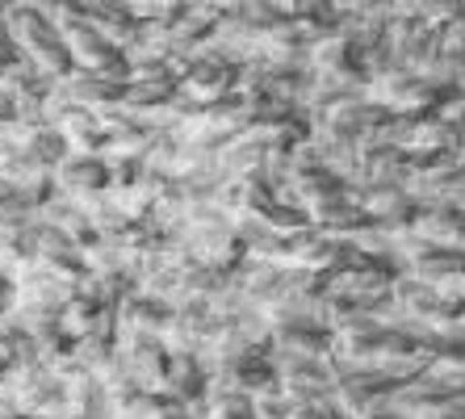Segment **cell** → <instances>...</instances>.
Returning a JSON list of instances; mask_svg holds the SVG:
<instances>
[{
  "mask_svg": "<svg viewBox=\"0 0 465 419\" xmlns=\"http://www.w3.org/2000/svg\"><path fill=\"white\" fill-rule=\"evenodd\" d=\"M9 25V38L17 46V55H25L30 64H38L46 75L64 80V75L76 72V59H72V46H67L64 30L54 17H46L43 9H34L30 0H17L5 17Z\"/></svg>",
  "mask_w": 465,
  "mask_h": 419,
  "instance_id": "obj_1",
  "label": "cell"
},
{
  "mask_svg": "<svg viewBox=\"0 0 465 419\" xmlns=\"http://www.w3.org/2000/svg\"><path fill=\"white\" fill-rule=\"evenodd\" d=\"M0 398H9L13 407L34 411V415H43V419H59V415L72 411L64 369L51 365V361H43V356L22 361V365L13 369L9 382L0 386Z\"/></svg>",
  "mask_w": 465,
  "mask_h": 419,
  "instance_id": "obj_2",
  "label": "cell"
},
{
  "mask_svg": "<svg viewBox=\"0 0 465 419\" xmlns=\"http://www.w3.org/2000/svg\"><path fill=\"white\" fill-rule=\"evenodd\" d=\"M67 38V46H72V59H76L80 72H101V75H118V80H126L130 75V59L126 51H122L114 38H105V34L97 30V25L84 17H72V22L59 25Z\"/></svg>",
  "mask_w": 465,
  "mask_h": 419,
  "instance_id": "obj_3",
  "label": "cell"
},
{
  "mask_svg": "<svg viewBox=\"0 0 465 419\" xmlns=\"http://www.w3.org/2000/svg\"><path fill=\"white\" fill-rule=\"evenodd\" d=\"M122 365L126 374L139 382L143 390H155L163 394V382H168V369H173V344H168V335L160 332H122Z\"/></svg>",
  "mask_w": 465,
  "mask_h": 419,
  "instance_id": "obj_4",
  "label": "cell"
},
{
  "mask_svg": "<svg viewBox=\"0 0 465 419\" xmlns=\"http://www.w3.org/2000/svg\"><path fill=\"white\" fill-rule=\"evenodd\" d=\"M214 377H218V365L210 353H176L173 369H168V382H163V394L173 403H184V407H210Z\"/></svg>",
  "mask_w": 465,
  "mask_h": 419,
  "instance_id": "obj_5",
  "label": "cell"
},
{
  "mask_svg": "<svg viewBox=\"0 0 465 419\" xmlns=\"http://www.w3.org/2000/svg\"><path fill=\"white\" fill-rule=\"evenodd\" d=\"M54 185H59V194L76 197V202H93V197H101L114 185V168L97 151H72L54 168Z\"/></svg>",
  "mask_w": 465,
  "mask_h": 419,
  "instance_id": "obj_6",
  "label": "cell"
},
{
  "mask_svg": "<svg viewBox=\"0 0 465 419\" xmlns=\"http://www.w3.org/2000/svg\"><path fill=\"white\" fill-rule=\"evenodd\" d=\"M76 294H80V277H67V273L51 269L43 260H34L30 269L17 273V302H34V306H54V311H64Z\"/></svg>",
  "mask_w": 465,
  "mask_h": 419,
  "instance_id": "obj_7",
  "label": "cell"
},
{
  "mask_svg": "<svg viewBox=\"0 0 465 419\" xmlns=\"http://www.w3.org/2000/svg\"><path fill=\"white\" fill-rule=\"evenodd\" d=\"M67 377V403H72V415L80 419H114V394H109V382L93 369H80L76 361L64 365Z\"/></svg>",
  "mask_w": 465,
  "mask_h": 419,
  "instance_id": "obj_8",
  "label": "cell"
},
{
  "mask_svg": "<svg viewBox=\"0 0 465 419\" xmlns=\"http://www.w3.org/2000/svg\"><path fill=\"white\" fill-rule=\"evenodd\" d=\"M64 85V93L72 97V105L80 109H97V114H105V109H118L122 97H126V80H118V75H101V72H72L59 80Z\"/></svg>",
  "mask_w": 465,
  "mask_h": 419,
  "instance_id": "obj_9",
  "label": "cell"
},
{
  "mask_svg": "<svg viewBox=\"0 0 465 419\" xmlns=\"http://www.w3.org/2000/svg\"><path fill=\"white\" fill-rule=\"evenodd\" d=\"M173 314H176V302L163 298L155 290H134L126 302L118 306V319H122V332H168L173 327Z\"/></svg>",
  "mask_w": 465,
  "mask_h": 419,
  "instance_id": "obj_10",
  "label": "cell"
},
{
  "mask_svg": "<svg viewBox=\"0 0 465 419\" xmlns=\"http://www.w3.org/2000/svg\"><path fill=\"white\" fill-rule=\"evenodd\" d=\"M38 260L67 273V277H88V247L80 239H72L67 231H59V226L43 223V218H38Z\"/></svg>",
  "mask_w": 465,
  "mask_h": 419,
  "instance_id": "obj_11",
  "label": "cell"
},
{
  "mask_svg": "<svg viewBox=\"0 0 465 419\" xmlns=\"http://www.w3.org/2000/svg\"><path fill=\"white\" fill-rule=\"evenodd\" d=\"M38 218H43V223H51V226H59V231H67V235L80 239L84 247H93L101 239L97 218H93L88 202H76V197H67V194H54L51 202L38 210Z\"/></svg>",
  "mask_w": 465,
  "mask_h": 419,
  "instance_id": "obj_12",
  "label": "cell"
},
{
  "mask_svg": "<svg viewBox=\"0 0 465 419\" xmlns=\"http://www.w3.org/2000/svg\"><path fill=\"white\" fill-rule=\"evenodd\" d=\"M54 85H59V80H54V75H46L38 64H30L25 55L9 59V64H5V72H0V88H5L17 105H22V101H43V105H46V97L54 93Z\"/></svg>",
  "mask_w": 465,
  "mask_h": 419,
  "instance_id": "obj_13",
  "label": "cell"
},
{
  "mask_svg": "<svg viewBox=\"0 0 465 419\" xmlns=\"http://www.w3.org/2000/svg\"><path fill=\"white\" fill-rule=\"evenodd\" d=\"M34 260H38V218H17L0 226V269L17 277Z\"/></svg>",
  "mask_w": 465,
  "mask_h": 419,
  "instance_id": "obj_14",
  "label": "cell"
},
{
  "mask_svg": "<svg viewBox=\"0 0 465 419\" xmlns=\"http://www.w3.org/2000/svg\"><path fill=\"white\" fill-rule=\"evenodd\" d=\"M54 126L67 135V143H72V151H97V155H105L109 147V126H105V114H97V109H67L64 118L54 122Z\"/></svg>",
  "mask_w": 465,
  "mask_h": 419,
  "instance_id": "obj_15",
  "label": "cell"
},
{
  "mask_svg": "<svg viewBox=\"0 0 465 419\" xmlns=\"http://www.w3.org/2000/svg\"><path fill=\"white\" fill-rule=\"evenodd\" d=\"M25 147H30V155L38 164H43L46 173H54V168H59V164L67 160V155H72V143H67V135L59 126H54V122H43V126H30V143H25Z\"/></svg>",
  "mask_w": 465,
  "mask_h": 419,
  "instance_id": "obj_16",
  "label": "cell"
},
{
  "mask_svg": "<svg viewBox=\"0 0 465 419\" xmlns=\"http://www.w3.org/2000/svg\"><path fill=\"white\" fill-rule=\"evenodd\" d=\"M25 143H30V126H25V122H17V118H13V122H0V164L13 160V155H17Z\"/></svg>",
  "mask_w": 465,
  "mask_h": 419,
  "instance_id": "obj_17",
  "label": "cell"
},
{
  "mask_svg": "<svg viewBox=\"0 0 465 419\" xmlns=\"http://www.w3.org/2000/svg\"><path fill=\"white\" fill-rule=\"evenodd\" d=\"M155 419H214V415H210V407H184V403H173V398L163 394Z\"/></svg>",
  "mask_w": 465,
  "mask_h": 419,
  "instance_id": "obj_18",
  "label": "cell"
},
{
  "mask_svg": "<svg viewBox=\"0 0 465 419\" xmlns=\"http://www.w3.org/2000/svg\"><path fill=\"white\" fill-rule=\"evenodd\" d=\"M17 306V277L0 269V314H9Z\"/></svg>",
  "mask_w": 465,
  "mask_h": 419,
  "instance_id": "obj_19",
  "label": "cell"
},
{
  "mask_svg": "<svg viewBox=\"0 0 465 419\" xmlns=\"http://www.w3.org/2000/svg\"><path fill=\"white\" fill-rule=\"evenodd\" d=\"M0 419H43V415H34V411H22V407H13L9 398H0Z\"/></svg>",
  "mask_w": 465,
  "mask_h": 419,
  "instance_id": "obj_20",
  "label": "cell"
},
{
  "mask_svg": "<svg viewBox=\"0 0 465 419\" xmlns=\"http://www.w3.org/2000/svg\"><path fill=\"white\" fill-rule=\"evenodd\" d=\"M13 369H17V361H13V356L5 353V348H0V386L9 382V374H13Z\"/></svg>",
  "mask_w": 465,
  "mask_h": 419,
  "instance_id": "obj_21",
  "label": "cell"
},
{
  "mask_svg": "<svg viewBox=\"0 0 465 419\" xmlns=\"http://www.w3.org/2000/svg\"><path fill=\"white\" fill-rule=\"evenodd\" d=\"M76 5H80V9H84V13H88V9H97L101 0H76Z\"/></svg>",
  "mask_w": 465,
  "mask_h": 419,
  "instance_id": "obj_22",
  "label": "cell"
},
{
  "mask_svg": "<svg viewBox=\"0 0 465 419\" xmlns=\"http://www.w3.org/2000/svg\"><path fill=\"white\" fill-rule=\"evenodd\" d=\"M13 5H17V0H0V9H13Z\"/></svg>",
  "mask_w": 465,
  "mask_h": 419,
  "instance_id": "obj_23",
  "label": "cell"
},
{
  "mask_svg": "<svg viewBox=\"0 0 465 419\" xmlns=\"http://www.w3.org/2000/svg\"><path fill=\"white\" fill-rule=\"evenodd\" d=\"M0 72H5V59H0Z\"/></svg>",
  "mask_w": 465,
  "mask_h": 419,
  "instance_id": "obj_24",
  "label": "cell"
}]
</instances>
